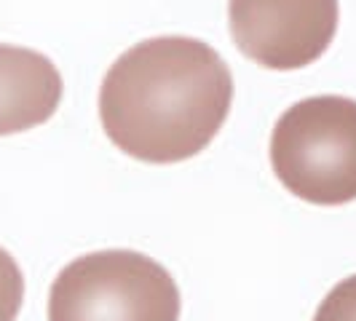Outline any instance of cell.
<instances>
[{
  "label": "cell",
  "mask_w": 356,
  "mask_h": 321,
  "mask_svg": "<svg viewBox=\"0 0 356 321\" xmlns=\"http://www.w3.org/2000/svg\"><path fill=\"white\" fill-rule=\"evenodd\" d=\"M233 102V75L198 38H150L124 51L99 89L107 140L145 163H179L207 150Z\"/></svg>",
  "instance_id": "cell-1"
},
{
  "label": "cell",
  "mask_w": 356,
  "mask_h": 321,
  "mask_svg": "<svg viewBox=\"0 0 356 321\" xmlns=\"http://www.w3.org/2000/svg\"><path fill=\"white\" fill-rule=\"evenodd\" d=\"M270 166L300 201H356V99L321 94L286 107L270 134Z\"/></svg>",
  "instance_id": "cell-2"
},
{
  "label": "cell",
  "mask_w": 356,
  "mask_h": 321,
  "mask_svg": "<svg viewBox=\"0 0 356 321\" xmlns=\"http://www.w3.org/2000/svg\"><path fill=\"white\" fill-rule=\"evenodd\" d=\"M177 281L131 249L91 252L54 279L49 321H179Z\"/></svg>",
  "instance_id": "cell-3"
},
{
  "label": "cell",
  "mask_w": 356,
  "mask_h": 321,
  "mask_svg": "<svg viewBox=\"0 0 356 321\" xmlns=\"http://www.w3.org/2000/svg\"><path fill=\"white\" fill-rule=\"evenodd\" d=\"M231 35L268 70H300L330 49L338 0H231Z\"/></svg>",
  "instance_id": "cell-4"
},
{
  "label": "cell",
  "mask_w": 356,
  "mask_h": 321,
  "mask_svg": "<svg viewBox=\"0 0 356 321\" xmlns=\"http://www.w3.org/2000/svg\"><path fill=\"white\" fill-rule=\"evenodd\" d=\"M62 91V75L46 54L0 43V137L46 124Z\"/></svg>",
  "instance_id": "cell-5"
},
{
  "label": "cell",
  "mask_w": 356,
  "mask_h": 321,
  "mask_svg": "<svg viewBox=\"0 0 356 321\" xmlns=\"http://www.w3.org/2000/svg\"><path fill=\"white\" fill-rule=\"evenodd\" d=\"M24 300V276L17 260L0 247V321H17Z\"/></svg>",
  "instance_id": "cell-6"
},
{
  "label": "cell",
  "mask_w": 356,
  "mask_h": 321,
  "mask_svg": "<svg viewBox=\"0 0 356 321\" xmlns=\"http://www.w3.org/2000/svg\"><path fill=\"white\" fill-rule=\"evenodd\" d=\"M314 321H356V276H348L327 292Z\"/></svg>",
  "instance_id": "cell-7"
}]
</instances>
